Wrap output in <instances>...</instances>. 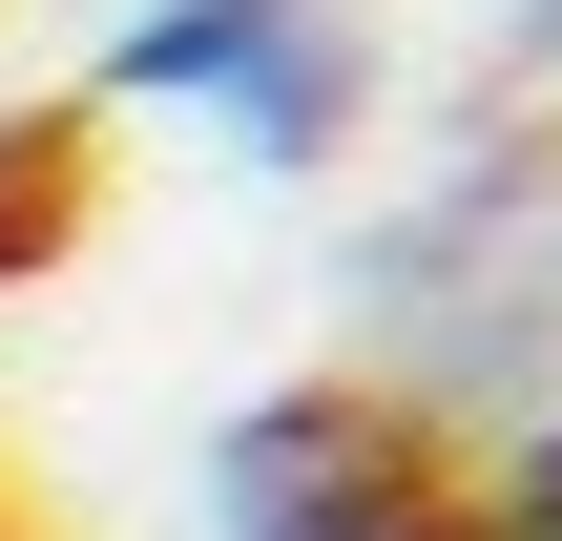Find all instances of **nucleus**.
<instances>
[{"instance_id": "1", "label": "nucleus", "mask_w": 562, "mask_h": 541, "mask_svg": "<svg viewBox=\"0 0 562 541\" xmlns=\"http://www.w3.org/2000/svg\"><path fill=\"white\" fill-rule=\"evenodd\" d=\"M104 83H125V104H209L250 167H313V146L355 125V21H334V0H146V21L104 42Z\"/></svg>"}, {"instance_id": "2", "label": "nucleus", "mask_w": 562, "mask_h": 541, "mask_svg": "<svg viewBox=\"0 0 562 541\" xmlns=\"http://www.w3.org/2000/svg\"><path fill=\"white\" fill-rule=\"evenodd\" d=\"M542 521H562V459H542Z\"/></svg>"}, {"instance_id": "3", "label": "nucleus", "mask_w": 562, "mask_h": 541, "mask_svg": "<svg viewBox=\"0 0 562 541\" xmlns=\"http://www.w3.org/2000/svg\"><path fill=\"white\" fill-rule=\"evenodd\" d=\"M542 42H562V0H542Z\"/></svg>"}]
</instances>
